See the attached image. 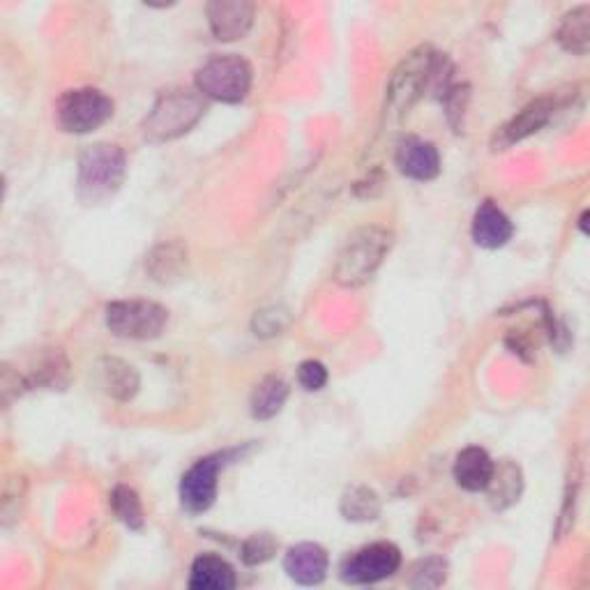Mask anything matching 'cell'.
I'll use <instances>...</instances> for the list:
<instances>
[{
  "label": "cell",
  "instance_id": "1",
  "mask_svg": "<svg viewBox=\"0 0 590 590\" xmlns=\"http://www.w3.org/2000/svg\"><path fill=\"white\" fill-rule=\"evenodd\" d=\"M395 243L393 230L386 226H363L348 236L337 254L332 279L344 289H357L367 285L374 272L386 261Z\"/></svg>",
  "mask_w": 590,
  "mask_h": 590
},
{
  "label": "cell",
  "instance_id": "2",
  "mask_svg": "<svg viewBox=\"0 0 590 590\" xmlns=\"http://www.w3.org/2000/svg\"><path fill=\"white\" fill-rule=\"evenodd\" d=\"M446 58L431 46H420L397 65L386 88V116L404 118L416 101L425 95V88L439 76Z\"/></svg>",
  "mask_w": 590,
  "mask_h": 590
},
{
  "label": "cell",
  "instance_id": "3",
  "mask_svg": "<svg viewBox=\"0 0 590 590\" xmlns=\"http://www.w3.org/2000/svg\"><path fill=\"white\" fill-rule=\"evenodd\" d=\"M205 114V101L201 93L171 90L162 93L150 114L143 120V137L152 143H164L181 139Z\"/></svg>",
  "mask_w": 590,
  "mask_h": 590
},
{
  "label": "cell",
  "instance_id": "4",
  "mask_svg": "<svg viewBox=\"0 0 590 590\" xmlns=\"http://www.w3.org/2000/svg\"><path fill=\"white\" fill-rule=\"evenodd\" d=\"M127 173V160L120 146L116 143H95L88 146L79 158V196L86 203H101L111 199Z\"/></svg>",
  "mask_w": 590,
  "mask_h": 590
},
{
  "label": "cell",
  "instance_id": "5",
  "mask_svg": "<svg viewBox=\"0 0 590 590\" xmlns=\"http://www.w3.org/2000/svg\"><path fill=\"white\" fill-rule=\"evenodd\" d=\"M251 88V65L234 54L213 56L196 69V90L224 105H238Z\"/></svg>",
  "mask_w": 590,
  "mask_h": 590
},
{
  "label": "cell",
  "instance_id": "6",
  "mask_svg": "<svg viewBox=\"0 0 590 590\" xmlns=\"http://www.w3.org/2000/svg\"><path fill=\"white\" fill-rule=\"evenodd\" d=\"M169 323V312L152 300H116L107 307V328L120 340H155Z\"/></svg>",
  "mask_w": 590,
  "mask_h": 590
},
{
  "label": "cell",
  "instance_id": "7",
  "mask_svg": "<svg viewBox=\"0 0 590 590\" xmlns=\"http://www.w3.org/2000/svg\"><path fill=\"white\" fill-rule=\"evenodd\" d=\"M58 125L69 135H90L114 116V99L97 88L69 90L58 101Z\"/></svg>",
  "mask_w": 590,
  "mask_h": 590
},
{
  "label": "cell",
  "instance_id": "8",
  "mask_svg": "<svg viewBox=\"0 0 590 590\" xmlns=\"http://www.w3.org/2000/svg\"><path fill=\"white\" fill-rule=\"evenodd\" d=\"M399 568L401 551L393 543H374L342 562V579L346 583H376L393 577Z\"/></svg>",
  "mask_w": 590,
  "mask_h": 590
},
{
  "label": "cell",
  "instance_id": "9",
  "mask_svg": "<svg viewBox=\"0 0 590 590\" xmlns=\"http://www.w3.org/2000/svg\"><path fill=\"white\" fill-rule=\"evenodd\" d=\"M222 469L219 457L199 459L181 480V503L192 515L208 509L217 498V475Z\"/></svg>",
  "mask_w": 590,
  "mask_h": 590
},
{
  "label": "cell",
  "instance_id": "10",
  "mask_svg": "<svg viewBox=\"0 0 590 590\" xmlns=\"http://www.w3.org/2000/svg\"><path fill=\"white\" fill-rule=\"evenodd\" d=\"M395 164L414 181L427 183L441 173V155L433 143L420 137H404L395 150Z\"/></svg>",
  "mask_w": 590,
  "mask_h": 590
},
{
  "label": "cell",
  "instance_id": "11",
  "mask_svg": "<svg viewBox=\"0 0 590 590\" xmlns=\"http://www.w3.org/2000/svg\"><path fill=\"white\" fill-rule=\"evenodd\" d=\"M211 31L219 42L243 40L254 23V6L247 0H213L205 8Z\"/></svg>",
  "mask_w": 590,
  "mask_h": 590
},
{
  "label": "cell",
  "instance_id": "12",
  "mask_svg": "<svg viewBox=\"0 0 590 590\" xmlns=\"http://www.w3.org/2000/svg\"><path fill=\"white\" fill-rule=\"evenodd\" d=\"M556 99L554 97H540L530 101L528 107H524L515 118H512L507 125L501 127V132L496 135V148H507L517 141H524L533 137L535 132H540L543 127L554 118L556 114Z\"/></svg>",
  "mask_w": 590,
  "mask_h": 590
},
{
  "label": "cell",
  "instance_id": "13",
  "mask_svg": "<svg viewBox=\"0 0 590 590\" xmlns=\"http://www.w3.org/2000/svg\"><path fill=\"white\" fill-rule=\"evenodd\" d=\"M471 234L478 247L498 249L512 240L515 226H512L509 217L498 208L494 201H484L473 215Z\"/></svg>",
  "mask_w": 590,
  "mask_h": 590
},
{
  "label": "cell",
  "instance_id": "14",
  "mask_svg": "<svg viewBox=\"0 0 590 590\" xmlns=\"http://www.w3.org/2000/svg\"><path fill=\"white\" fill-rule=\"evenodd\" d=\"M285 570L300 586H319L328 575V554L321 545L300 543L287 551Z\"/></svg>",
  "mask_w": 590,
  "mask_h": 590
},
{
  "label": "cell",
  "instance_id": "15",
  "mask_svg": "<svg viewBox=\"0 0 590 590\" xmlns=\"http://www.w3.org/2000/svg\"><path fill=\"white\" fill-rule=\"evenodd\" d=\"M190 254L181 240H169L158 245L148 254L146 272L158 285H173V281L183 279L187 275Z\"/></svg>",
  "mask_w": 590,
  "mask_h": 590
},
{
  "label": "cell",
  "instance_id": "16",
  "mask_svg": "<svg viewBox=\"0 0 590 590\" xmlns=\"http://www.w3.org/2000/svg\"><path fill=\"white\" fill-rule=\"evenodd\" d=\"M494 473V459L482 448L461 450L454 459V480L466 492H484Z\"/></svg>",
  "mask_w": 590,
  "mask_h": 590
},
{
  "label": "cell",
  "instance_id": "17",
  "mask_svg": "<svg viewBox=\"0 0 590 590\" xmlns=\"http://www.w3.org/2000/svg\"><path fill=\"white\" fill-rule=\"evenodd\" d=\"M190 588L194 590H230L236 588V572L228 560L215 554H201L192 562Z\"/></svg>",
  "mask_w": 590,
  "mask_h": 590
},
{
  "label": "cell",
  "instance_id": "18",
  "mask_svg": "<svg viewBox=\"0 0 590 590\" xmlns=\"http://www.w3.org/2000/svg\"><path fill=\"white\" fill-rule=\"evenodd\" d=\"M101 374V388L107 390L118 401H130L139 393V374L132 365H127L125 361H118V357H105L99 365Z\"/></svg>",
  "mask_w": 590,
  "mask_h": 590
},
{
  "label": "cell",
  "instance_id": "19",
  "mask_svg": "<svg viewBox=\"0 0 590 590\" xmlns=\"http://www.w3.org/2000/svg\"><path fill=\"white\" fill-rule=\"evenodd\" d=\"M486 494H490V503L496 509H505L509 505H515L524 492V478H522V469L517 464H512V461H501L496 466L494 464V473L490 484H486Z\"/></svg>",
  "mask_w": 590,
  "mask_h": 590
},
{
  "label": "cell",
  "instance_id": "20",
  "mask_svg": "<svg viewBox=\"0 0 590 590\" xmlns=\"http://www.w3.org/2000/svg\"><path fill=\"white\" fill-rule=\"evenodd\" d=\"M287 399H289L287 380L279 376H266L264 380H259V386H256L251 393V399H249L251 416L256 420H272L275 416L281 414Z\"/></svg>",
  "mask_w": 590,
  "mask_h": 590
},
{
  "label": "cell",
  "instance_id": "21",
  "mask_svg": "<svg viewBox=\"0 0 590 590\" xmlns=\"http://www.w3.org/2000/svg\"><path fill=\"white\" fill-rule=\"evenodd\" d=\"M558 44L575 56H586L590 49V8L579 6L560 21Z\"/></svg>",
  "mask_w": 590,
  "mask_h": 590
},
{
  "label": "cell",
  "instance_id": "22",
  "mask_svg": "<svg viewBox=\"0 0 590 590\" xmlns=\"http://www.w3.org/2000/svg\"><path fill=\"white\" fill-rule=\"evenodd\" d=\"M340 509L346 522H357V524L374 522L380 515V498L374 490H369V486L355 484V486H348V490L342 494Z\"/></svg>",
  "mask_w": 590,
  "mask_h": 590
},
{
  "label": "cell",
  "instance_id": "23",
  "mask_svg": "<svg viewBox=\"0 0 590 590\" xmlns=\"http://www.w3.org/2000/svg\"><path fill=\"white\" fill-rule=\"evenodd\" d=\"M111 509H114V515L130 528V530H141L143 528V505H141V498L135 490H130V486H125V484H118L116 490L111 492Z\"/></svg>",
  "mask_w": 590,
  "mask_h": 590
},
{
  "label": "cell",
  "instance_id": "24",
  "mask_svg": "<svg viewBox=\"0 0 590 590\" xmlns=\"http://www.w3.org/2000/svg\"><path fill=\"white\" fill-rule=\"evenodd\" d=\"M291 325V312L287 307H266V310L256 312L251 319V330L256 337H277Z\"/></svg>",
  "mask_w": 590,
  "mask_h": 590
},
{
  "label": "cell",
  "instance_id": "25",
  "mask_svg": "<svg viewBox=\"0 0 590 590\" xmlns=\"http://www.w3.org/2000/svg\"><path fill=\"white\" fill-rule=\"evenodd\" d=\"M446 579H448V562L443 558H427V560H420L414 568V572H410L408 586L418 590H427V588L443 586Z\"/></svg>",
  "mask_w": 590,
  "mask_h": 590
},
{
  "label": "cell",
  "instance_id": "26",
  "mask_svg": "<svg viewBox=\"0 0 590 590\" xmlns=\"http://www.w3.org/2000/svg\"><path fill=\"white\" fill-rule=\"evenodd\" d=\"M277 551V543L270 533H256L243 545V560L247 566H261V562L270 560Z\"/></svg>",
  "mask_w": 590,
  "mask_h": 590
},
{
  "label": "cell",
  "instance_id": "27",
  "mask_svg": "<svg viewBox=\"0 0 590 590\" xmlns=\"http://www.w3.org/2000/svg\"><path fill=\"white\" fill-rule=\"evenodd\" d=\"M298 383L307 390V393H317L323 390L325 383H328V369L323 363L319 361H304L298 367Z\"/></svg>",
  "mask_w": 590,
  "mask_h": 590
}]
</instances>
